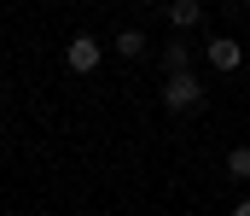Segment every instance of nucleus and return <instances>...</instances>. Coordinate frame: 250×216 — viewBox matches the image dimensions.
<instances>
[{
    "label": "nucleus",
    "instance_id": "5",
    "mask_svg": "<svg viewBox=\"0 0 250 216\" xmlns=\"http://www.w3.org/2000/svg\"><path fill=\"white\" fill-rule=\"evenodd\" d=\"M169 24L187 35V29H198V24H204V6H198V0H175V6H169Z\"/></svg>",
    "mask_w": 250,
    "mask_h": 216
},
{
    "label": "nucleus",
    "instance_id": "2",
    "mask_svg": "<svg viewBox=\"0 0 250 216\" xmlns=\"http://www.w3.org/2000/svg\"><path fill=\"white\" fill-rule=\"evenodd\" d=\"M99 59H105V47L93 41V35H70V47H64V65L76 76H87V71H99Z\"/></svg>",
    "mask_w": 250,
    "mask_h": 216
},
{
    "label": "nucleus",
    "instance_id": "7",
    "mask_svg": "<svg viewBox=\"0 0 250 216\" xmlns=\"http://www.w3.org/2000/svg\"><path fill=\"white\" fill-rule=\"evenodd\" d=\"M227 175L233 181H250V146H233L227 152Z\"/></svg>",
    "mask_w": 250,
    "mask_h": 216
},
{
    "label": "nucleus",
    "instance_id": "8",
    "mask_svg": "<svg viewBox=\"0 0 250 216\" xmlns=\"http://www.w3.org/2000/svg\"><path fill=\"white\" fill-rule=\"evenodd\" d=\"M233 216H250V199H239V205H233Z\"/></svg>",
    "mask_w": 250,
    "mask_h": 216
},
{
    "label": "nucleus",
    "instance_id": "3",
    "mask_svg": "<svg viewBox=\"0 0 250 216\" xmlns=\"http://www.w3.org/2000/svg\"><path fill=\"white\" fill-rule=\"evenodd\" d=\"M204 59H209V65H215V71H239V65H245V47H239V41H233V35H209V41H204Z\"/></svg>",
    "mask_w": 250,
    "mask_h": 216
},
{
    "label": "nucleus",
    "instance_id": "6",
    "mask_svg": "<svg viewBox=\"0 0 250 216\" xmlns=\"http://www.w3.org/2000/svg\"><path fill=\"white\" fill-rule=\"evenodd\" d=\"M111 47H117V53H123V59H146V47H151V41H146V35H140V29H123V35H117V41H111Z\"/></svg>",
    "mask_w": 250,
    "mask_h": 216
},
{
    "label": "nucleus",
    "instance_id": "9",
    "mask_svg": "<svg viewBox=\"0 0 250 216\" xmlns=\"http://www.w3.org/2000/svg\"><path fill=\"white\" fill-rule=\"evenodd\" d=\"M82 216H93V211H82Z\"/></svg>",
    "mask_w": 250,
    "mask_h": 216
},
{
    "label": "nucleus",
    "instance_id": "4",
    "mask_svg": "<svg viewBox=\"0 0 250 216\" xmlns=\"http://www.w3.org/2000/svg\"><path fill=\"white\" fill-rule=\"evenodd\" d=\"M157 65H163V82H175V76H192V41H187V35H175V41L157 53Z\"/></svg>",
    "mask_w": 250,
    "mask_h": 216
},
{
    "label": "nucleus",
    "instance_id": "1",
    "mask_svg": "<svg viewBox=\"0 0 250 216\" xmlns=\"http://www.w3.org/2000/svg\"><path fill=\"white\" fill-rule=\"evenodd\" d=\"M204 105H209V94H204L198 76H175V82H163V111H175V117H198Z\"/></svg>",
    "mask_w": 250,
    "mask_h": 216
}]
</instances>
